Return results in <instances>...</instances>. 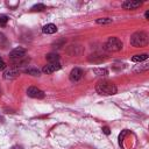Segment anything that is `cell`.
<instances>
[{
  "mask_svg": "<svg viewBox=\"0 0 149 149\" xmlns=\"http://www.w3.org/2000/svg\"><path fill=\"white\" fill-rule=\"evenodd\" d=\"M19 76V71H17V69L16 68H10L9 70H7L5 73H3V78L5 79H14V78H16Z\"/></svg>",
  "mask_w": 149,
  "mask_h": 149,
  "instance_id": "9",
  "label": "cell"
},
{
  "mask_svg": "<svg viewBox=\"0 0 149 149\" xmlns=\"http://www.w3.org/2000/svg\"><path fill=\"white\" fill-rule=\"evenodd\" d=\"M95 91L102 95H113L118 92V88L111 81H99L95 86Z\"/></svg>",
  "mask_w": 149,
  "mask_h": 149,
  "instance_id": "1",
  "label": "cell"
},
{
  "mask_svg": "<svg viewBox=\"0 0 149 149\" xmlns=\"http://www.w3.org/2000/svg\"><path fill=\"white\" fill-rule=\"evenodd\" d=\"M24 55H26V49L21 48V47H17V48L13 49L9 52V58L12 61H16V59H20V58L24 57Z\"/></svg>",
  "mask_w": 149,
  "mask_h": 149,
  "instance_id": "4",
  "label": "cell"
},
{
  "mask_svg": "<svg viewBox=\"0 0 149 149\" xmlns=\"http://www.w3.org/2000/svg\"><path fill=\"white\" fill-rule=\"evenodd\" d=\"M10 149H22V147H21V146H19V144H16V146H13Z\"/></svg>",
  "mask_w": 149,
  "mask_h": 149,
  "instance_id": "20",
  "label": "cell"
},
{
  "mask_svg": "<svg viewBox=\"0 0 149 149\" xmlns=\"http://www.w3.org/2000/svg\"><path fill=\"white\" fill-rule=\"evenodd\" d=\"M24 72L28 74H31V76H40V70L36 68H28L24 70Z\"/></svg>",
  "mask_w": 149,
  "mask_h": 149,
  "instance_id": "13",
  "label": "cell"
},
{
  "mask_svg": "<svg viewBox=\"0 0 149 149\" xmlns=\"http://www.w3.org/2000/svg\"><path fill=\"white\" fill-rule=\"evenodd\" d=\"M6 68V63L3 62V59L0 57V70H3Z\"/></svg>",
  "mask_w": 149,
  "mask_h": 149,
  "instance_id": "18",
  "label": "cell"
},
{
  "mask_svg": "<svg viewBox=\"0 0 149 149\" xmlns=\"http://www.w3.org/2000/svg\"><path fill=\"white\" fill-rule=\"evenodd\" d=\"M42 31L44 34H55L57 31V27L54 23H48L42 28Z\"/></svg>",
  "mask_w": 149,
  "mask_h": 149,
  "instance_id": "10",
  "label": "cell"
},
{
  "mask_svg": "<svg viewBox=\"0 0 149 149\" xmlns=\"http://www.w3.org/2000/svg\"><path fill=\"white\" fill-rule=\"evenodd\" d=\"M105 49L107 51H119L122 49V42L118 37H109L105 43Z\"/></svg>",
  "mask_w": 149,
  "mask_h": 149,
  "instance_id": "3",
  "label": "cell"
},
{
  "mask_svg": "<svg viewBox=\"0 0 149 149\" xmlns=\"http://www.w3.org/2000/svg\"><path fill=\"white\" fill-rule=\"evenodd\" d=\"M83 76V71L79 68H74L70 72V80L71 81H78Z\"/></svg>",
  "mask_w": 149,
  "mask_h": 149,
  "instance_id": "8",
  "label": "cell"
},
{
  "mask_svg": "<svg viewBox=\"0 0 149 149\" xmlns=\"http://www.w3.org/2000/svg\"><path fill=\"white\" fill-rule=\"evenodd\" d=\"M102 130H104V133H105L106 135H108V134H109V128H108V127H104V128H102Z\"/></svg>",
  "mask_w": 149,
  "mask_h": 149,
  "instance_id": "19",
  "label": "cell"
},
{
  "mask_svg": "<svg viewBox=\"0 0 149 149\" xmlns=\"http://www.w3.org/2000/svg\"><path fill=\"white\" fill-rule=\"evenodd\" d=\"M59 69H61V63L59 62H56V63H48L47 65H44V68L42 69V71L44 73L49 74V73H52V72H55V71H57Z\"/></svg>",
  "mask_w": 149,
  "mask_h": 149,
  "instance_id": "6",
  "label": "cell"
},
{
  "mask_svg": "<svg viewBox=\"0 0 149 149\" xmlns=\"http://www.w3.org/2000/svg\"><path fill=\"white\" fill-rule=\"evenodd\" d=\"M43 9H45V6L43 3H37V5L31 7V12H41Z\"/></svg>",
  "mask_w": 149,
  "mask_h": 149,
  "instance_id": "16",
  "label": "cell"
},
{
  "mask_svg": "<svg viewBox=\"0 0 149 149\" xmlns=\"http://www.w3.org/2000/svg\"><path fill=\"white\" fill-rule=\"evenodd\" d=\"M148 58V54H141V55H135L132 57V61L133 62H142V61H146Z\"/></svg>",
  "mask_w": 149,
  "mask_h": 149,
  "instance_id": "12",
  "label": "cell"
},
{
  "mask_svg": "<svg viewBox=\"0 0 149 149\" xmlns=\"http://www.w3.org/2000/svg\"><path fill=\"white\" fill-rule=\"evenodd\" d=\"M142 6V1H125L122 2V8L123 9H136Z\"/></svg>",
  "mask_w": 149,
  "mask_h": 149,
  "instance_id": "7",
  "label": "cell"
},
{
  "mask_svg": "<svg viewBox=\"0 0 149 149\" xmlns=\"http://www.w3.org/2000/svg\"><path fill=\"white\" fill-rule=\"evenodd\" d=\"M144 16H146V19H148V16H149V12H148V10L146 12V14H144Z\"/></svg>",
  "mask_w": 149,
  "mask_h": 149,
  "instance_id": "21",
  "label": "cell"
},
{
  "mask_svg": "<svg viewBox=\"0 0 149 149\" xmlns=\"http://www.w3.org/2000/svg\"><path fill=\"white\" fill-rule=\"evenodd\" d=\"M45 58H47V61H48L49 63H56V62L59 61V56H58L56 52H50V54H48V55L45 56Z\"/></svg>",
  "mask_w": 149,
  "mask_h": 149,
  "instance_id": "11",
  "label": "cell"
},
{
  "mask_svg": "<svg viewBox=\"0 0 149 149\" xmlns=\"http://www.w3.org/2000/svg\"><path fill=\"white\" fill-rule=\"evenodd\" d=\"M93 72H94L97 76H100V77L106 76V74L108 73V71H107L106 69H102V68H100V69H93Z\"/></svg>",
  "mask_w": 149,
  "mask_h": 149,
  "instance_id": "14",
  "label": "cell"
},
{
  "mask_svg": "<svg viewBox=\"0 0 149 149\" xmlns=\"http://www.w3.org/2000/svg\"><path fill=\"white\" fill-rule=\"evenodd\" d=\"M27 94L28 97L30 98H35V99H42L44 98V92L35 86H30L28 90H27Z\"/></svg>",
  "mask_w": 149,
  "mask_h": 149,
  "instance_id": "5",
  "label": "cell"
},
{
  "mask_svg": "<svg viewBox=\"0 0 149 149\" xmlns=\"http://www.w3.org/2000/svg\"><path fill=\"white\" fill-rule=\"evenodd\" d=\"M130 44L135 48H141L148 44V35L144 31H136L130 36Z\"/></svg>",
  "mask_w": 149,
  "mask_h": 149,
  "instance_id": "2",
  "label": "cell"
},
{
  "mask_svg": "<svg viewBox=\"0 0 149 149\" xmlns=\"http://www.w3.org/2000/svg\"><path fill=\"white\" fill-rule=\"evenodd\" d=\"M97 23H98V24H109V23H112V19L101 17V19H98V20H97Z\"/></svg>",
  "mask_w": 149,
  "mask_h": 149,
  "instance_id": "15",
  "label": "cell"
},
{
  "mask_svg": "<svg viewBox=\"0 0 149 149\" xmlns=\"http://www.w3.org/2000/svg\"><path fill=\"white\" fill-rule=\"evenodd\" d=\"M8 22V16L7 15H0V27H5Z\"/></svg>",
  "mask_w": 149,
  "mask_h": 149,
  "instance_id": "17",
  "label": "cell"
}]
</instances>
